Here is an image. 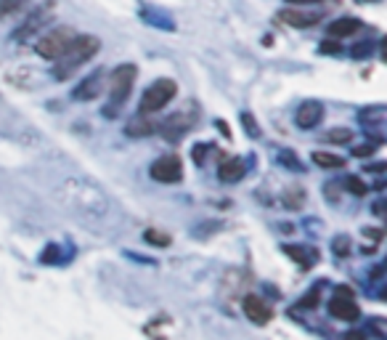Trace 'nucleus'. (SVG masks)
Segmentation results:
<instances>
[{
  "label": "nucleus",
  "instance_id": "1",
  "mask_svg": "<svg viewBox=\"0 0 387 340\" xmlns=\"http://www.w3.org/2000/svg\"><path fill=\"white\" fill-rule=\"evenodd\" d=\"M99 48H101V40L96 35H75L72 43L67 46V51L56 59L53 77L56 80H67L69 75H75L85 62H90L99 53Z\"/></svg>",
  "mask_w": 387,
  "mask_h": 340
},
{
  "label": "nucleus",
  "instance_id": "2",
  "mask_svg": "<svg viewBox=\"0 0 387 340\" xmlns=\"http://www.w3.org/2000/svg\"><path fill=\"white\" fill-rule=\"evenodd\" d=\"M135 77H138V67L135 64H119L112 75H109V104L103 106V117H117L119 106L128 102V96L133 93Z\"/></svg>",
  "mask_w": 387,
  "mask_h": 340
},
{
  "label": "nucleus",
  "instance_id": "3",
  "mask_svg": "<svg viewBox=\"0 0 387 340\" xmlns=\"http://www.w3.org/2000/svg\"><path fill=\"white\" fill-rule=\"evenodd\" d=\"M175 93H178L175 80H168V77L154 80V83L143 91L141 104H138V112H141V115H157L159 109H165V106L175 99Z\"/></svg>",
  "mask_w": 387,
  "mask_h": 340
},
{
  "label": "nucleus",
  "instance_id": "4",
  "mask_svg": "<svg viewBox=\"0 0 387 340\" xmlns=\"http://www.w3.org/2000/svg\"><path fill=\"white\" fill-rule=\"evenodd\" d=\"M72 37H75V32H72L69 27H56V30H51V32L43 35V37L37 40L34 51L40 53L43 59H51V62H56L61 53L67 51V46L72 43Z\"/></svg>",
  "mask_w": 387,
  "mask_h": 340
},
{
  "label": "nucleus",
  "instance_id": "5",
  "mask_svg": "<svg viewBox=\"0 0 387 340\" xmlns=\"http://www.w3.org/2000/svg\"><path fill=\"white\" fill-rule=\"evenodd\" d=\"M149 173H152L154 181H159V184H178L183 178V162H181L178 154H165V157L154 160Z\"/></svg>",
  "mask_w": 387,
  "mask_h": 340
},
{
  "label": "nucleus",
  "instance_id": "6",
  "mask_svg": "<svg viewBox=\"0 0 387 340\" xmlns=\"http://www.w3.org/2000/svg\"><path fill=\"white\" fill-rule=\"evenodd\" d=\"M326 308L339 322H355L361 317V308L353 301V292H335V298L326 303Z\"/></svg>",
  "mask_w": 387,
  "mask_h": 340
},
{
  "label": "nucleus",
  "instance_id": "7",
  "mask_svg": "<svg viewBox=\"0 0 387 340\" xmlns=\"http://www.w3.org/2000/svg\"><path fill=\"white\" fill-rule=\"evenodd\" d=\"M51 6H43V8H37V11H32L30 17H27V21L21 24V27H17V32L11 35V40L14 43H24V40H30L37 30H43V24H48L51 21Z\"/></svg>",
  "mask_w": 387,
  "mask_h": 340
},
{
  "label": "nucleus",
  "instance_id": "8",
  "mask_svg": "<svg viewBox=\"0 0 387 340\" xmlns=\"http://www.w3.org/2000/svg\"><path fill=\"white\" fill-rule=\"evenodd\" d=\"M321 120H324V104L321 102H303L300 109L295 112V125L300 131H313L319 128Z\"/></svg>",
  "mask_w": 387,
  "mask_h": 340
},
{
  "label": "nucleus",
  "instance_id": "9",
  "mask_svg": "<svg viewBox=\"0 0 387 340\" xmlns=\"http://www.w3.org/2000/svg\"><path fill=\"white\" fill-rule=\"evenodd\" d=\"M241 308H244V317L255 324H268L273 319V308L260 298V295H247L241 301Z\"/></svg>",
  "mask_w": 387,
  "mask_h": 340
},
{
  "label": "nucleus",
  "instance_id": "10",
  "mask_svg": "<svg viewBox=\"0 0 387 340\" xmlns=\"http://www.w3.org/2000/svg\"><path fill=\"white\" fill-rule=\"evenodd\" d=\"M324 14L319 11H305V8H284V11H279V21H284L289 27H295V30H303V27H313V24H319Z\"/></svg>",
  "mask_w": 387,
  "mask_h": 340
},
{
  "label": "nucleus",
  "instance_id": "11",
  "mask_svg": "<svg viewBox=\"0 0 387 340\" xmlns=\"http://www.w3.org/2000/svg\"><path fill=\"white\" fill-rule=\"evenodd\" d=\"M101 91H103V72L96 69L90 77H85L83 83L72 91V99L75 102H93V99L101 96Z\"/></svg>",
  "mask_w": 387,
  "mask_h": 340
},
{
  "label": "nucleus",
  "instance_id": "12",
  "mask_svg": "<svg viewBox=\"0 0 387 340\" xmlns=\"http://www.w3.org/2000/svg\"><path fill=\"white\" fill-rule=\"evenodd\" d=\"M191 115H178V117H170L168 122H162L159 125V131H162V136L168 138V141H178V138H183L188 133V128H191Z\"/></svg>",
  "mask_w": 387,
  "mask_h": 340
},
{
  "label": "nucleus",
  "instance_id": "13",
  "mask_svg": "<svg viewBox=\"0 0 387 340\" xmlns=\"http://www.w3.org/2000/svg\"><path fill=\"white\" fill-rule=\"evenodd\" d=\"M244 173H247V165H244L239 157H228V160L220 162L218 178L223 181V184H236V181L244 178Z\"/></svg>",
  "mask_w": 387,
  "mask_h": 340
},
{
  "label": "nucleus",
  "instance_id": "14",
  "mask_svg": "<svg viewBox=\"0 0 387 340\" xmlns=\"http://www.w3.org/2000/svg\"><path fill=\"white\" fill-rule=\"evenodd\" d=\"M364 27V21L355 17H345V19H337V21H332L326 30H329V35L332 37H348V35H355L358 30Z\"/></svg>",
  "mask_w": 387,
  "mask_h": 340
},
{
  "label": "nucleus",
  "instance_id": "15",
  "mask_svg": "<svg viewBox=\"0 0 387 340\" xmlns=\"http://www.w3.org/2000/svg\"><path fill=\"white\" fill-rule=\"evenodd\" d=\"M310 160H313V165H319V168H324V170L345 168V157L332 154V152H313V154H310Z\"/></svg>",
  "mask_w": 387,
  "mask_h": 340
},
{
  "label": "nucleus",
  "instance_id": "16",
  "mask_svg": "<svg viewBox=\"0 0 387 340\" xmlns=\"http://www.w3.org/2000/svg\"><path fill=\"white\" fill-rule=\"evenodd\" d=\"M149 133H154V122L149 115H138L128 122V136H149Z\"/></svg>",
  "mask_w": 387,
  "mask_h": 340
},
{
  "label": "nucleus",
  "instance_id": "17",
  "mask_svg": "<svg viewBox=\"0 0 387 340\" xmlns=\"http://www.w3.org/2000/svg\"><path fill=\"white\" fill-rule=\"evenodd\" d=\"M284 253L295 261V263H303V266H310L313 261L310 258H305V255H316L313 250H308V247H300V245H284Z\"/></svg>",
  "mask_w": 387,
  "mask_h": 340
},
{
  "label": "nucleus",
  "instance_id": "18",
  "mask_svg": "<svg viewBox=\"0 0 387 340\" xmlns=\"http://www.w3.org/2000/svg\"><path fill=\"white\" fill-rule=\"evenodd\" d=\"M342 189H348L353 197H366V194H369L366 181H364V178H358V176H348V178L342 181Z\"/></svg>",
  "mask_w": 387,
  "mask_h": 340
},
{
  "label": "nucleus",
  "instance_id": "19",
  "mask_svg": "<svg viewBox=\"0 0 387 340\" xmlns=\"http://www.w3.org/2000/svg\"><path fill=\"white\" fill-rule=\"evenodd\" d=\"M324 141H326V144H339V147H345V144L353 141V131H348V128H335V131L324 133Z\"/></svg>",
  "mask_w": 387,
  "mask_h": 340
},
{
  "label": "nucleus",
  "instance_id": "20",
  "mask_svg": "<svg viewBox=\"0 0 387 340\" xmlns=\"http://www.w3.org/2000/svg\"><path fill=\"white\" fill-rule=\"evenodd\" d=\"M143 239L149 242V245H157V247H170V234H165V232H159V229H146V234H143Z\"/></svg>",
  "mask_w": 387,
  "mask_h": 340
},
{
  "label": "nucleus",
  "instance_id": "21",
  "mask_svg": "<svg viewBox=\"0 0 387 340\" xmlns=\"http://www.w3.org/2000/svg\"><path fill=\"white\" fill-rule=\"evenodd\" d=\"M281 202H284L286 207H292V210H297V207L305 205V191H300V189H289L284 197H281Z\"/></svg>",
  "mask_w": 387,
  "mask_h": 340
},
{
  "label": "nucleus",
  "instance_id": "22",
  "mask_svg": "<svg viewBox=\"0 0 387 340\" xmlns=\"http://www.w3.org/2000/svg\"><path fill=\"white\" fill-rule=\"evenodd\" d=\"M30 0H0V17H8L19 8H24Z\"/></svg>",
  "mask_w": 387,
  "mask_h": 340
},
{
  "label": "nucleus",
  "instance_id": "23",
  "mask_svg": "<svg viewBox=\"0 0 387 340\" xmlns=\"http://www.w3.org/2000/svg\"><path fill=\"white\" fill-rule=\"evenodd\" d=\"M371 53H374V43H369V40H366V43H355L353 48H350V56H353V59H369Z\"/></svg>",
  "mask_w": 387,
  "mask_h": 340
},
{
  "label": "nucleus",
  "instance_id": "24",
  "mask_svg": "<svg viewBox=\"0 0 387 340\" xmlns=\"http://www.w3.org/2000/svg\"><path fill=\"white\" fill-rule=\"evenodd\" d=\"M279 162H281V165H286V168H292V170H303V162L295 157V152H292V149H284V152L279 154Z\"/></svg>",
  "mask_w": 387,
  "mask_h": 340
},
{
  "label": "nucleus",
  "instance_id": "25",
  "mask_svg": "<svg viewBox=\"0 0 387 340\" xmlns=\"http://www.w3.org/2000/svg\"><path fill=\"white\" fill-rule=\"evenodd\" d=\"M332 247H335V253L339 255V258H345V255L350 253V239H348V237H337Z\"/></svg>",
  "mask_w": 387,
  "mask_h": 340
},
{
  "label": "nucleus",
  "instance_id": "26",
  "mask_svg": "<svg viewBox=\"0 0 387 340\" xmlns=\"http://www.w3.org/2000/svg\"><path fill=\"white\" fill-rule=\"evenodd\" d=\"M241 120H244V125H247V133H250V136L252 138L260 136V125L252 120V115H241Z\"/></svg>",
  "mask_w": 387,
  "mask_h": 340
},
{
  "label": "nucleus",
  "instance_id": "27",
  "mask_svg": "<svg viewBox=\"0 0 387 340\" xmlns=\"http://www.w3.org/2000/svg\"><path fill=\"white\" fill-rule=\"evenodd\" d=\"M371 154H374V144H361L353 149V157H358V160H366Z\"/></svg>",
  "mask_w": 387,
  "mask_h": 340
},
{
  "label": "nucleus",
  "instance_id": "28",
  "mask_svg": "<svg viewBox=\"0 0 387 340\" xmlns=\"http://www.w3.org/2000/svg\"><path fill=\"white\" fill-rule=\"evenodd\" d=\"M342 340H369V335H366L364 330H348V332L342 335Z\"/></svg>",
  "mask_w": 387,
  "mask_h": 340
},
{
  "label": "nucleus",
  "instance_id": "29",
  "mask_svg": "<svg viewBox=\"0 0 387 340\" xmlns=\"http://www.w3.org/2000/svg\"><path fill=\"white\" fill-rule=\"evenodd\" d=\"M321 53H339L342 51V48H339V46H337L335 40H324V43H321V48H319Z\"/></svg>",
  "mask_w": 387,
  "mask_h": 340
},
{
  "label": "nucleus",
  "instance_id": "30",
  "mask_svg": "<svg viewBox=\"0 0 387 340\" xmlns=\"http://www.w3.org/2000/svg\"><path fill=\"white\" fill-rule=\"evenodd\" d=\"M316 298H319V290H313V292H310V295H305L303 301H300V306L313 308V306H316Z\"/></svg>",
  "mask_w": 387,
  "mask_h": 340
},
{
  "label": "nucleus",
  "instance_id": "31",
  "mask_svg": "<svg viewBox=\"0 0 387 340\" xmlns=\"http://www.w3.org/2000/svg\"><path fill=\"white\" fill-rule=\"evenodd\" d=\"M364 234H366V237H371V239H374V242H379L385 232H382V229H364Z\"/></svg>",
  "mask_w": 387,
  "mask_h": 340
},
{
  "label": "nucleus",
  "instance_id": "32",
  "mask_svg": "<svg viewBox=\"0 0 387 340\" xmlns=\"http://www.w3.org/2000/svg\"><path fill=\"white\" fill-rule=\"evenodd\" d=\"M204 152H207V147H194V160L204 162Z\"/></svg>",
  "mask_w": 387,
  "mask_h": 340
},
{
  "label": "nucleus",
  "instance_id": "33",
  "mask_svg": "<svg viewBox=\"0 0 387 340\" xmlns=\"http://www.w3.org/2000/svg\"><path fill=\"white\" fill-rule=\"evenodd\" d=\"M387 170V165L385 162H379V165H371V168H366V173H377V176H382Z\"/></svg>",
  "mask_w": 387,
  "mask_h": 340
},
{
  "label": "nucleus",
  "instance_id": "34",
  "mask_svg": "<svg viewBox=\"0 0 387 340\" xmlns=\"http://www.w3.org/2000/svg\"><path fill=\"white\" fill-rule=\"evenodd\" d=\"M215 125H218V128H220V133H223V136H226V138H231V131H228V125H226L223 120H218Z\"/></svg>",
  "mask_w": 387,
  "mask_h": 340
},
{
  "label": "nucleus",
  "instance_id": "35",
  "mask_svg": "<svg viewBox=\"0 0 387 340\" xmlns=\"http://www.w3.org/2000/svg\"><path fill=\"white\" fill-rule=\"evenodd\" d=\"M292 6H310V3H324V0H286Z\"/></svg>",
  "mask_w": 387,
  "mask_h": 340
}]
</instances>
